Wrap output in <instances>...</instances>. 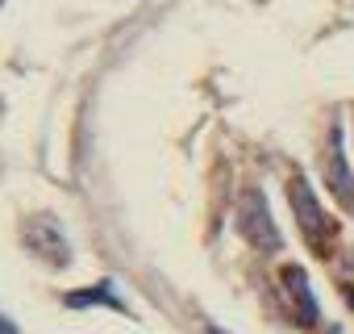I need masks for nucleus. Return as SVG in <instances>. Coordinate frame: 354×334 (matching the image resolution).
Here are the masks:
<instances>
[{
  "instance_id": "nucleus-1",
  "label": "nucleus",
  "mask_w": 354,
  "mask_h": 334,
  "mask_svg": "<svg viewBox=\"0 0 354 334\" xmlns=\"http://www.w3.org/2000/svg\"><path fill=\"white\" fill-rule=\"evenodd\" d=\"M238 230H242V238H246L254 251H263V255H275V251L283 247L279 226H275V218H271V205H267L263 188H246V193H242V201H238Z\"/></svg>"
},
{
  "instance_id": "nucleus-2",
  "label": "nucleus",
  "mask_w": 354,
  "mask_h": 334,
  "mask_svg": "<svg viewBox=\"0 0 354 334\" xmlns=\"http://www.w3.org/2000/svg\"><path fill=\"white\" fill-rule=\"evenodd\" d=\"M288 201H292V213H296L304 238H308L317 251H325L329 238H333V222L325 218V209H321V201H317V193H313V184H308L304 176H292V184H288Z\"/></svg>"
},
{
  "instance_id": "nucleus-3",
  "label": "nucleus",
  "mask_w": 354,
  "mask_h": 334,
  "mask_svg": "<svg viewBox=\"0 0 354 334\" xmlns=\"http://www.w3.org/2000/svg\"><path fill=\"white\" fill-rule=\"evenodd\" d=\"M321 172H325L329 193H333L346 209H354V172H350L346 150H342V130H337V121L329 125V138H325V163H321Z\"/></svg>"
},
{
  "instance_id": "nucleus-4",
  "label": "nucleus",
  "mask_w": 354,
  "mask_h": 334,
  "mask_svg": "<svg viewBox=\"0 0 354 334\" xmlns=\"http://www.w3.org/2000/svg\"><path fill=\"white\" fill-rule=\"evenodd\" d=\"M26 247H30L38 259H46L50 267H67V263H71V247H67V238H63V230H59L55 218H30V226H26Z\"/></svg>"
},
{
  "instance_id": "nucleus-5",
  "label": "nucleus",
  "mask_w": 354,
  "mask_h": 334,
  "mask_svg": "<svg viewBox=\"0 0 354 334\" xmlns=\"http://www.w3.org/2000/svg\"><path fill=\"white\" fill-rule=\"evenodd\" d=\"M279 280H283V288H288V297H292V305H296V317H300L304 326H313V322H321V305H317V297H313V284H308V272H304L300 263H288Z\"/></svg>"
},
{
  "instance_id": "nucleus-6",
  "label": "nucleus",
  "mask_w": 354,
  "mask_h": 334,
  "mask_svg": "<svg viewBox=\"0 0 354 334\" xmlns=\"http://www.w3.org/2000/svg\"><path fill=\"white\" fill-rule=\"evenodd\" d=\"M63 301H67L71 309H88V305H109V309H121V313H125V301L117 297L113 280H100V284H92V288H75V292H67Z\"/></svg>"
},
{
  "instance_id": "nucleus-7",
  "label": "nucleus",
  "mask_w": 354,
  "mask_h": 334,
  "mask_svg": "<svg viewBox=\"0 0 354 334\" xmlns=\"http://www.w3.org/2000/svg\"><path fill=\"white\" fill-rule=\"evenodd\" d=\"M0 334H17V326H13L9 317H0Z\"/></svg>"
},
{
  "instance_id": "nucleus-8",
  "label": "nucleus",
  "mask_w": 354,
  "mask_h": 334,
  "mask_svg": "<svg viewBox=\"0 0 354 334\" xmlns=\"http://www.w3.org/2000/svg\"><path fill=\"white\" fill-rule=\"evenodd\" d=\"M209 334H221V330H217V326H209Z\"/></svg>"
},
{
  "instance_id": "nucleus-9",
  "label": "nucleus",
  "mask_w": 354,
  "mask_h": 334,
  "mask_svg": "<svg viewBox=\"0 0 354 334\" xmlns=\"http://www.w3.org/2000/svg\"><path fill=\"white\" fill-rule=\"evenodd\" d=\"M350 259H354V251H350Z\"/></svg>"
}]
</instances>
